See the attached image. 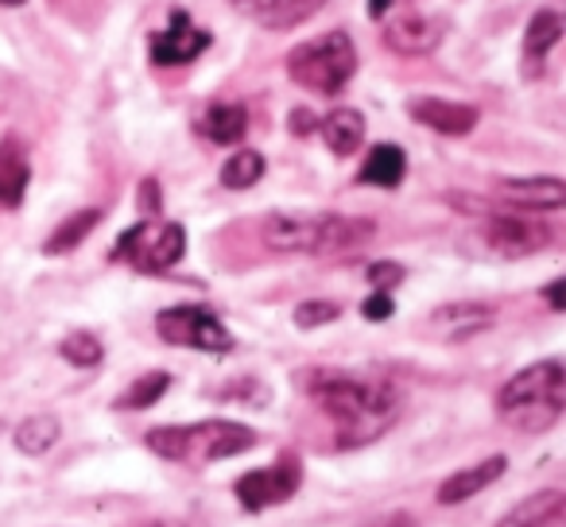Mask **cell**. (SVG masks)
<instances>
[{"mask_svg": "<svg viewBox=\"0 0 566 527\" xmlns=\"http://www.w3.org/2000/svg\"><path fill=\"white\" fill-rule=\"evenodd\" d=\"M307 392L338 426V446H365L377 434L388 431V423L400 411V396L392 384L357 372L318 369L307 372Z\"/></svg>", "mask_w": 566, "mask_h": 527, "instance_id": "1", "label": "cell"}, {"mask_svg": "<svg viewBox=\"0 0 566 527\" xmlns=\"http://www.w3.org/2000/svg\"><path fill=\"white\" fill-rule=\"evenodd\" d=\"M268 249L307 252V256H334V252L361 249L373 241V221L342 218V213H272L260 225Z\"/></svg>", "mask_w": 566, "mask_h": 527, "instance_id": "2", "label": "cell"}, {"mask_svg": "<svg viewBox=\"0 0 566 527\" xmlns=\"http://www.w3.org/2000/svg\"><path fill=\"white\" fill-rule=\"evenodd\" d=\"M496 411L516 431H551L566 411V372L563 361H539L516 372L496 396Z\"/></svg>", "mask_w": 566, "mask_h": 527, "instance_id": "3", "label": "cell"}, {"mask_svg": "<svg viewBox=\"0 0 566 527\" xmlns=\"http://www.w3.org/2000/svg\"><path fill=\"white\" fill-rule=\"evenodd\" d=\"M148 450L167 462H190V465H210L221 457L244 454L256 446V431L244 423H229V419H206V423H179V426H156L148 431Z\"/></svg>", "mask_w": 566, "mask_h": 527, "instance_id": "4", "label": "cell"}, {"mask_svg": "<svg viewBox=\"0 0 566 527\" xmlns=\"http://www.w3.org/2000/svg\"><path fill=\"white\" fill-rule=\"evenodd\" d=\"M357 74V48L342 28L287 51V78L311 94L338 97Z\"/></svg>", "mask_w": 566, "mask_h": 527, "instance_id": "5", "label": "cell"}, {"mask_svg": "<svg viewBox=\"0 0 566 527\" xmlns=\"http://www.w3.org/2000/svg\"><path fill=\"white\" fill-rule=\"evenodd\" d=\"M182 252H187V229L179 221H140L117 241V260L133 264L136 272H148V276L175 268Z\"/></svg>", "mask_w": 566, "mask_h": 527, "instance_id": "6", "label": "cell"}, {"mask_svg": "<svg viewBox=\"0 0 566 527\" xmlns=\"http://www.w3.org/2000/svg\"><path fill=\"white\" fill-rule=\"evenodd\" d=\"M156 334L167 346L179 349H202V354H229L233 349V334L218 315L206 307H167L156 315Z\"/></svg>", "mask_w": 566, "mask_h": 527, "instance_id": "7", "label": "cell"}, {"mask_svg": "<svg viewBox=\"0 0 566 527\" xmlns=\"http://www.w3.org/2000/svg\"><path fill=\"white\" fill-rule=\"evenodd\" d=\"M303 481V465L295 454H280L272 465L264 470H252L244 477H237V500H241L244 512H264L275 508V504L292 500L300 493Z\"/></svg>", "mask_w": 566, "mask_h": 527, "instance_id": "8", "label": "cell"}, {"mask_svg": "<svg viewBox=\"0 0 566 527\" xmlns=\"http://www.w3.org/2000/svg\"><path fill=\"white\" fill-rule=\"evenodd\" d=\"M485 241L493 252L509 260L532 256V252L547 249L551 229L543 221L520 218V213H485Z\"/></svg>", "mask_w": 566, "mask_h": 527, "instance_id": "9", "label": "cell"}, {"mask_svg": "<svg viewBox=\"0 0 566 527\" xmlns=\"http://www.w3.org/2000/svg\"><path fill=\"white\" fill-rule=\"evenodd\" d=\"M210 48V32L195 28V20L187 17L182 9L171 12V24L164 32L151 35V63L156 66H182L195 63L202 51Z\"/></svg>", "mask_w": 566, "mask_h": 527, "instance_id": "10", "label": "cell"}, {"mask_svg": "<svg viewBox=\"0 0 566 527\" xmlns=\"http://www.w3.org/2000/svg\"><path fill=\"white\" fill-rule=\"evenodd\" d=\"M442 35H447V24L434 17H427V12H400V17H392L385 24V48L396 51V55H431L434 48L442 43Z\"/></svg>", "mask_w": 566, "mask_h": 527, "instance_id": "11", "label": "cell"}, {"mask_svg": "<svg viewBox=\"0 0 566 527\" xmlns=\"http://www.w3.org/2000/svg\"><path fill=\"white\" fill-rule=\"evenodd\" d=\"M408 117L442 136H465L478 128V109L462 102H447V97H411Z\"/></svg>", "mask_w": 566, "mask_h": 527, "instance_id": "12", "label": "cell"}, {"mask_svg": "<svg viewBox=\"0 0 566 527\" xmlns=\"http://www.w3.org/2000/svg\"><path fill=\"white\" fill-rule=\"evenodd\" d=\"M241 17L256 20L260 28H272V32H287V28H300L303 20H311L326 0H229Z\"/></svg>", "mask_w": 566, "mask_h": 527, "instance_id": "13", "label": "cell"}, {"mask_svg": "<svg viewBox=\"0 0 566 527\" xmlns=\"http://www.w3.org/2000/svg\"><path fill=\"white\" fill-rule=\"evenodd\" d=\"M496 198H504L516 210H563L566 205V182L555 175H539V179H501L496 182Z\"/></svg>", "mask_w": 566, "mask_h": 527, "instance_id": "14", "label": "cell"}, {"mask_svg": "<svg viewBox=\"0 0 566 527\" xmlns=\"http://www.w3.org/2000/svg\"><path fill=\"white\" fill-rule=\"evenodd\" d=\"M504 473H509V457H504V454H489V457H481L478 465H465V470H458L454 477L442 481V485H439V500L442 504H462V500H470L473 493L489 488L493 481H501Z\"/></svg>", "mask_w": 566, "mask_h": 527, "instance_id": "15", "label": "cell"}, {"mask_svg": "<svg viewBox=\"0 0 566 527\" xmlns=\"http://www.w3.org/2000/svg\"><path fill=\"white\" fill-rule=\"evenodd\" d=\"M501 527H566V496L563 488H539L535 496L520 500Z\"/></svg>", "mask_w": 566, "mask_h": 527, "instance_id": "16", "label": "cell"}, {"mask_svg": "<svg viewBox=\"0 0 566 527\" xmlns=\"http://www.w3.org/2000/svg\"><path fill=\"white\" fill-rule=\"evenodd\" d=\"M198 133L210 144H241L249 133V109L241 102H213L198 117Z\"/></svg>", "mask_w": 566, "mask_h": 527, "instance_id": "17", "label": "cell"}, {"mask_svg": "<svg viewBox=\"0 0 566 527\" xmlns=\"http://www.w3.org/2000/svg\"><path fill=\"white\" fill-rule=\"evenodd\" d=\"M558 40H563V17L551 9L535 12L532 20H527V32H524V63H527V78L532 74H539L543 59L551 55V51L558 48Z\"/></svg>", "mask_w": 566, "mask_h": 527, "instance_id": "18", "label": "cell"}, {"mask_svg": "<svg viewBox=\"0 0 566 527\" xmlns=\"http://www.w3.org/2000/svg\"><path fill=\"white\" fill-rule=\"evenodd\" d=\"M28 179H32V167H28V151L20 140L0 144V205H20L24 202Z\"/></svg>", "mask_w": 566, "mask_h": 527, "instance_id": "19", "label": "cell"}, {"mask_svg": "<svg viewBox=\"0 0 566 527\" xmlns=\"http://www.w3.org/2000/svg\"><path fill=\"white\" fill-rule=\"evenodd\" d=\"M493 315H496V310L489 307V303H450V307L434 310L431 323L439 326L447 338L462 341V338H470V334L485 330V326L493 323Z\"/></svg>", "mask_w": 566, "mask_h": 527, "instance_id": "20", "label": "cell"}, {"mask_svg": "<svg viewBox=\"0 0 566 527\" xmlns=\"http://www.w3.org/2000/svg\"><path fill=\"white\" fill-rule=\"evenodd\" d=\"M318 133H323L326 148H331L334 156H354L365 144V117L357 109H334L323 117Z\"/></svg>", "mask_w": 566, "mask_h": 527, "instance_id": "21", "label": "cell"}, {"mask_svg": "<svg viewBox=\"0 0 566 527\" xmlns=\"http://www.w3.org/2000/svg\"><path fill=\"white\" fill-rule=\"evenodd\" d=\"M403 171H408V156H403V148H396V144H377V148L369 151V159L361 164V175L357 179L369 182V187H400L403 182Z\"/></svg>", "mask_w": 566, "mask_h": 527, "instance_id": "22", "label": "cell"}, {"mask_svg": "<svg viewBox=\"0 0 566 527\" xmlns=\"http://www.w3.org/2000/svg\"><path fill=\"white\" fill-rule=\"evenodd\" d=\"M59 434H63V426H59L55 415H28L24 423L17 426V450L20 454H48L51 446L59 442Z\"/></svg>", "mask_w": 566, "mask_h": 527, "instance_id": "23", "label": "cell"}, {"mask_svg": "<svg viewBox=\"0 0 566 527\" xmlns=\"http://www.w3.org/2000/svg\"><path fill=\"white\" fill-rule=\"evenodd\" d=\"M97 221H102V210H78V213H71V218H66L63 225H59L55 233H51L48 256H63V252L78 249V244L86 241V236L97 229Z\"/></svg>", "mask_w": 566, "mask_h": 527, "instance_id": "24", "label": "cell"}, {"mask_svg": "<svg viewBox=\"0 0 566 527\" xmlns=\"http://www.w3.org/2000/svg\"><path fill=\"white\" fill-rule=\"evenodd\" d=\"M264 156L260 151H237V156H229L226 159V167H221V187H229V190H249V187H256L260 179H264Z\"/></svg>", "mask_w": 566, "mask_h": 527, "instance_id": "25", "label": "cell"}, {"mask_svg": "<svg viewBox=\"0 0 566 527\" xmlns=\"http://www.w3.org/2000/svg\"><path fill=\"white\" fill-rule=\"evenodd\" d=\"M167 388H171V377H167V372H144L136 384H128L125 392L117 396V403H113V408H117V411H144V408H151V403H156Z\"/></svg>", "mask_w": 566, "mask_h": 527, "instance_id": "26", "label": "cell"}, {"mask_svg": "<svg viewBox=\"0 0 566 527\" xmlns=\"http://www.w3.org/2000/svg\"><path fill=\"white\" fill-rule=\"evenodd\" d=\"M59 354H63L71 365H78V369H94V365H102L105 346H102V338H97V334H90V330H74L71 338H63V346H59Z\"/></svg>", "mask_w": 566, "mask_h": 527, "instance_id": "27", "label": "cell"}, {"mask_svg": "<svg viewBox=\"0 0 566 527\" xmlns=\"http://www.w3.org/2000/svg\"><path fill=\"white\" fill-rule=\"evenodd\" d=\"M342 315V307L338 303H331V299H307V303H300L295 307V326L300 330H315V326H331L334 318Z\"/></svg>", "mask_w": 566, "mask_h": 527, "instance_id": "28", "label": "cell"}, {"mask_svg": "<svg viewBox=\"0 0 566 527\" xmlns=\"http://www.w3.org/2000/svg\"><path fill=\"white\" fill-rule=\"evenodd\" d=\"M369 284L377 287V292H392L396 284H403V264H392V260L369 264Z\"/></svg>", "mask_w": 566, "mask_h": 527, "instance_id": "29", "label": "cell"}, {"mask_svg": "<svg viewBox=\"0 0 566 527\" xmlns=\"http://www.w3.org/2000/svg\"><path fill=\"white\" fill-rule=\"evenodd\" d=\"M392 310H396V303L388 292H373L369 299L361 303V315L369 318V323H385V318H392Z\"/></svg>", "mask_w": 566, "mask_h": 527, "instance_id": "30", "label": "cell"}, {"mask_svg": "<svg viewBox=\"0 0 566 527\" xmlns=\"http://www.w3.org/2000/svg\"><path fill=\"white\" fill-rule=\"evenodd\" d=\"M140 205L148 213H156L159 210V198H156V179H144V187H140Z\"/></svg>", "mask_w": 566, "mask_h": 527, "instance_id": "31", "label": "cell"}, {"mask_svg": "<svg viewBox=\"0 0 566 527\" xmlns=\"http://www.w3.org/2000/svg\"><path fill=\"white\" fill-rule=\"evenodd\" d=\"M547 303H551L555 310H563V307H566V284H563V280H555V284L547 287Z\"/></svg>", "mask_w": 566, "mask_h": 527, "instance_id": "32", "label": "cell"}, {"mask_svg": "<svg viewBox=\"0 0 566 527\" xmlns=\"http://www.w3.org/2000/svg\"><path fill=\"white\" fill-rule=\"evenodd\" d=\"M388 9H392V0H369V17H373V20H380Z\"/></svg>", "mask_w": 566, "mask_h": 527, "instance_id": "33", "label": "cell"}, {"mask_svg": "<svg viewBox=\"0 0 566 527\" xmlns=\"http://www.w3.org/2000/svg\"><path fill=\"white\" fill-rule=\"evenodd\" d=\"M0 4H9V9H20V4H24V0H0Z\"/></svg>", "mask_w": 566, "mask_h": 527, "instance_id": "34", "label": "cell"}, {"mask_svg": "<svg viewBox=\"0 0 566 527\" xmlns=\"http://www.w3.org/2000/svg\"><path fill=\"white\" fill-rule=\"evenodd\" d=\"M148 527H171V524H164V519H151V524Z\"/></svg>", "mask_w": 566, "mask_h": 527, "instance_id": "35", "label": "cell"}]
</instances>
